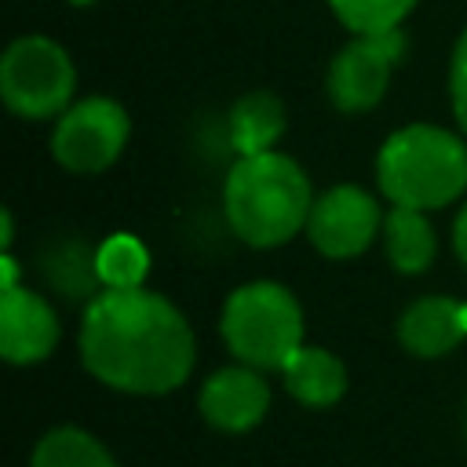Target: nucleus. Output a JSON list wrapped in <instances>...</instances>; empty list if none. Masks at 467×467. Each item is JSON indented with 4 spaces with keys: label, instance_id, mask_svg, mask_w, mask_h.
Returning <instances> with one entry per match:
<instances>
[{
    "label": "nucleus",
    "instance_id": "nucleus-11",
    "mask_svg": "<svg viewBox=\"0 0 467 467\" xmlns=\"http://www.w3.org/2000/svg\"><path fill=\"white\" fill-rule=\"evenodd\" d=\"M398 339L416 358H441L467 339V303L452 296H423L398 317Z\"/></svg>",
    "mask_w": 467,
    "mask_h": 467
},
{
    "label": "nucleus",
    "instance_id": "nucleus-15",
    "mask_svg": "<svg viewBox=\"0 0 467 467\" xmlns=\"http://www.w3.org/2000/svg\"><path fill=\"white\" fill-rule=\"evenodd\" d=\"M29 467H117V460L95 434L80 427H55L36 441Z\"/></svg>",
    "mask_w": 467,
    "mask_h": 467
},
{
    "label": "nucleus",
    "instance_id": "nucleus-22",
    "mask_svg": "<svg viewBox=\"0 0 467 467\" xmlns=\"http://www.w3.org/2000/svg\"><path fill=\"white\" fill-rule=\"evenodd\" d=\"M69 4H80V7H84V4H91V0H69Z\"/></svg>",
    "mask_w": 467,
    "mask_h": 467
},
{
    "label": "nucleus",
    "instance_id": "nucleus-20",
    "mask_svg": "<svg viewBox=\"0 0 467 467\" xmlns=\"http://www.w3.org/2000/svg\"><path fill=\"white\" fill-rule=\"evenodd\" d=\"M0 270H4L0 292H7V288H18V259H15L11 252H4V255H0Z\"/></svg>",
    "mask_w": 467,
    "mask_h": 467
},
{
    "label": "nucleus",
    "instance_id": "nucleus-1",
    "mask_svg": "<svg viewBox=\"0 0 467 467\" xmlns=\"http://www.w3.org/2000/svg\"><path fill=\"white\" fill-rule=\"evenodd\" d=\"M84 368L124 394H168L193 372V328L161 292L99 288L80 317Z\"/></svg>",
    "mask_w": 467,
    "mask_h": 467
},
{
    "label": "nucleus",
    "instance_id": "nucleus-10",
    "mask_svg": "<svg viewBox=\"0 0 467 467\" xmlns=\"http://www.w3.org/2000/svg\"><path fill=\"white\" fill-rule=\"evenodd\" d=\"M58 343V314L40 292L7 288L0 292V354L11 365H36Z\"/></svg>",
    "mask_w": 467,
    "mask_h": 467
},
{
    "label": "nucleus",
    "instance_id": "nucleus-6",
    "mask_svg": "<svg viewBox=\"0 0 467 467\" xmlns=\"http://www.w3.org/2000/svg\"><path fill=\"white\" fill-rule=\"evenodd\" d=\"M131 124L117 99L88 95L55 117L51 128V157L73 175L106 171L128 146Z\"/></svg>",
    "mask_w": 467,
    "mask_h": 467
},
{
    "label": "nucleus",
    "instance_id": "nucleus-18",
    "mask_svg": "<svg viewBox=\"0 0 467 467\" xmlns=\"http://www.w3.org/2000/svg\"><path fill=\"white\" fill-rule=\"evenodd\" d=\"M449 102H452L456 128L467 135V29L460 33L452 47V62H449Z\"/></svg>",
    "mask_w": 467,
    "mask_h": 467
},
{
    "label": "nucleus",
    "instance_id": "nucleus-8",
    "mask_svg": "<svg viewBox=\"0 0 467 467\" xmlns=\"http://www.w3.org/2000/svg\"><path fill=\"white\" fill-rule=\"evenodd\" d=\"M379 230H383V215L376 197L361 186L339 182L321 197H314L303 234L325 259H354L376 241Z\"/></svg>",
    "mask_w": 467,
    "mask_h": 467
},
{
    "label": "nucleus",
    "instance_id": "nucleus-2",
    "mask_svg": "<svg viewBox=\"0 0 467 467\" xmlns=\"http://www.w3.org/2000/svg\"><path fill=\"white\" fill-rule=\"evenodd\" d=\"M314 190L306 171L281 150L237 157L223 182V215L252 248H277L306 230Z\"/></svg>",
    "mask_w": 467,
    "mask_h": 467
},
{
    "label": "nucleus",
    "instance_id": "nucleus-5",
    "mask_svg": "<svg viewBox=\"0 0 467 467\" xmlns=\"http://www.w3.org/2000/svg\"><path fill=\"white\" fill-rule=\"evenodd\" d=\"M77 69L66 47L29 33L7 44L0 58V99L22 120H51L73 106Z\"/></svg>",
    "mask_w": 467,
    "mask_h": 467
},
{
    "label": "nucleus",
    "instance_id": "nucleus-19",
    "mask_svg": "<svg viewBox=\"0 0 467 467\" xmlns=\"http://www.w3.org/2000/svg\"><path fill=\"white\" fill-rule=\"evenodd\" d=\"M452 248H456V259L467 266V204L456 212V223H452Z\"/></svg>",
    "mask_w": 467,
    "mask_h": 467
},
{
    "label": "nucleus",
    "instance_id": "nucleus-7",
    "mask_svg": "<svg viewBox=\"0 0 467 467\" xmlns=\"http://www.w3.org/2000/svg\"><path fill=\"white\" fill-rule=\"evenodd\" d=\"M405 55V33H361L350 36L328 62V99L339 113H368L383 102L390 73Z\"/></svg>",
    "mask_w": 467,
    "mask_h": 467
},
{
    "label": "nucleus",
    "instance_id": "nucleus-4",
    "mask_svg": "<svg viewBox=\"0 0 467 467\" xmlns=\"http://www.w3.org/2000/svg\"><path fill=\"white\" fill-rule=\"evenodd\" d=\"M219 332L241 365L281 372L303 347V306L277 281H248L226 296Z\"/></svg>",
    "mask_w": 467,
    "mask_h": 467
},
{
    "label": "nucleus",
    "instance_id": "nucleus-16",
    "mask_svg": "<svg viewBox=\"0 0 467 467\" xmlns=\"http://www.w3.org/2000/svg\"><path fill=\"white\" fill-rule=\"evenodd\" d=\"M95 277L102 288H142L150 274V252L135 234H109L95 248Z\"/></svg>",
    "mask_w": 467,
    "mask_h": 467
},
{
    "label": "nucleus",
    "instance_id": "nucleus-9",
    "mask_svg": "<svg viewBox=\"0 0 467 467\" xmlns=\"http://www.w3.org/2000/svg\"><path fill=\"white\" fill-rule=\"evenodd\" d=\"M197 405H201V416L215 431L241 434V431H252L266 416L270 387H266L259 368H252V365H226V368H215L204 379V387L197 394Z\"/></svg>",
    "mask_w": 467,
    "mask_h": 467
},
{
    "label": "nucleus",
    "instance_id": "nucleus-13",
    "mask_svg": "<svg viewBox=\"0 0 467 467\" xmlns=\"http://www.w3.org/2000/svg\"><path fill=\"white\" fill-rule=\"evenodd\" d=\"M285 106L277 95L270 91H248L234 102L230 109V146L237 150V157H252V153H266L281 142L285 135Z\"/></svg>",
    "mask_w": 467,
    "mask_h": 467
},
{
    "label": "nucleus",
    "instance_id": "nucleus-17",
    "mask_svg": "<svg viewBox=\"0 0 467 467\" xmlns=\"http://www.w3.org/2000/svg\"><path fill=\"white\" fill-rule=\"evenodd\" d=\"M339 26L350 29V36L361 33H394L412 15L416 0H328Z\"/></svg>",
    "mask_w": 467,
    "mask_h": 467
},
{
    "label": "nucleus",
    "instance_id": "nucleus-12",
    "mask_svg": "<svg viewBox=\"0 0 467 467\" xmlns=\"http://www.w3.org/2000/svg\"><path fill=\"white\" fill-rule=\"evenodd\" d=\"M281 376H285L288 394L299 405H310V409H328L347 394V365L325 347H306L303 343L285 361Z\"/></svg>",
    "mask_w": 467,
    "mask_h": 467
},
{
    "label": "nucleus",
    "instance_id": "nucleus-21",
    "mask_svg": "<svg viewBox=\"0 0 467 467\" xmlns=\"http://www.w3.org/2000/svg\"><path fill=\"white\" fill-rule=\"evenodd\" d=\"M11 241H15V223H11V212L4 208L0 212V248L11 252Z\"/></svg>",
    "mask_w": 467,
    "mask_h": 467
},
{
    "label": "nucleus",
    "instance_id": "nucleus-14",
    "mask_svg": "<svg viewBox=\"0 0 467 467\" xmlns=\"http://www.w3.org/2000/svg\"><path fill=\"white\" fill-rule=\"evenodd\" d=\"M383 248L398 274H423L434 263L438 241L427 212L416 208H394L383 215Z\"/></svg>",
    "mask_w": 467,
    "mask_h": 467
},
{
    "label": "nucleus",
    "instance_id": "nucleus-3",
    "mask_svg": "<svg viewBox=\"0 0 467 467\" xmlns=\"http://www.w3.org/2000/svg\"><path fill=\"white\" fill-rule=\"evenodd\" d=\"M376 182L394 208H445L467 190V142L438 124H405L379 146Z\"/></svg>",
    "mask_w": 467,
    "mask_h": 467
}]
</instances>
